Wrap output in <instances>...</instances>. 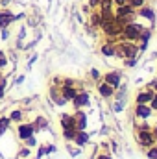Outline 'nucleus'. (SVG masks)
I'll return each mask as SVG.
<instances>
[{
    "label": "nucleus",
    "instance_id": "1",
    "mask_svg": "<svg viewBox=\"0 0 157 159\" xmlns=\"http://www.w3.org/2000/svg\"><path fill=\"white\" fill-rule=\"evenodd\" d=\"M139 52H141V48H139L137 43H131V41H118L115 56L120 57V59H129V57H137Z\"/></svg>",
    "mask_w": 157,
    "mask_h": 159
},
{
    "label": "nucleus",
    "instance_id": "2",
    "mask_svg": "<svg viewBox=\"0 0 157 159\" xmlns=\"http://www.w3.org/2000/svg\"><path fill=\"white\" fill-rule=\"evenodd\" d=\"M142 30H144V26H142L141 22L133 20V22H129V24H126V26L122 28L120 41H131V43H139Z\"/></svg>",
    "mask_w": 157,
    "mask_h": 159
},
{
    "label": "nucleus",
    "instance_id": "3",
    "mask_svg": "<svg viewBox=\"0 0 157 159\" xmlns=\"http://www.w3.org/2000/svg\"><path fill=\"white\" fill-rule=\"evenodd\" d=\"M135 139H137V144H139L141 148H144V150H148L150 146L155 144V139H154L152 129H137Z\"/></svg>",
    "mask_w": 157,
    "mask_h": 159
},
{
    "label": "nucleus",
    "instance_id": "4",
    "mask_svg": "<svg viewBox=\"0 0 157 159\" xmlns=\"http://www.w3.org/2000/svg\"><path fill=\"white\" fill-rule=\"evenodd\" d=\"M17 135H19L20 141H24V139L35 135V126H34V122H19V124H17Z\"/></svg>",
    "mask_w": 157,
    "mask_h": 159
},
{
    "label": "nucleus",
    "instance_id": "5",
    "mask_svg": "<svg viewBox=\"0 0 157 159\" xmlns=\"http://www.w3.org/2000/svg\"><path fill=\"white\" fill-rule=\"evenodd\" d=\"M154 115V109L150 104H135V119L139 120H150Z\"/></svg>",
    "mask_w": 157,
    "mask_h": 159
},
{
    "label": "nucleus",
    "instance_id": "6",
    "mask_svg": "<svg viewBox=\"0 0 157 159\" xmlns=\"http://www.w3.org/2000/svg\"><path fill=\"white\" fill-rule=\"evenodd\" d=\"M102 81H105V83H109L111 87L118 89L120 83H122V72H120V70H109V72H105V74L102 76Z\"/></svg>",
    "mask_w": 157,
    "mask_h": 159
},
{
    "label": "nucleus",
    "instance_id": "7",
    "mask_svg": "<svg viewBox=\"0 0 157 159\" xmlns=\"http://www.w3.org/2000/svg\"><path fill=\"white\" fill-rule=\"evenodd\" d=\"M89 104H91V94H89L87 91H78V94H76L74 100H72L74 109H83V107H87Z\"/></svg>",
    "mask_w": 157,
    "mask_h": 159
},
{
    "label": "nucleus",
    "instance_id": "8",
    "mask_svg": "<svg viewBox=\"0 0 157 159\" xmlns=\"http://www.w3.org/2000/svg\"><path fill=\"white\" fill-rule=\"evenodd\" d=\"M72 119H74V128L76 131H81V129H87V113L83 109H76L72 113Z\"/></svg>",
    "mask_w": 157,
    "mask_h": 159
},
{
    "label": "nucleus",
    "instance_id": "9",
    "mask_svg": "<svg viewBox=\"0 0 157 159\" xmlns=\"http://www.w3.org/2000/svg\"><path fill=\"white\" fill-rule=\"evenodd\" d=\"M96 91H98V94H100L102 98H113L115 93H117L115 87H111L109 83H105V81H102V80L96 83Z\"/></svg>",
    "mask_w": 157,
    "mask_h": 159
},
{
    "label": "nucleus",
    "instance_id": "10",
    "mask_svg": "<svg viewBox=\"0 0 157 159\" xmlns=\"http://www.w3.org/2000/svg\"><path fill=\"white\" fill-rule=\"evenodd\" d=\"M137 15H139L141 19L152 22V24L155 22V9H154L152 6H148V4H144L142 7H139V9H137Z\"/></svg>",
    "mask_w": 157,
    "mask_h": 159
},
{
    "label": "nucleus",
    "instance_id": "11",
    "mask_svg": "<svg viewBox=\"0 0 157 159\" xmlns=\"http://www.w3.org/2000/svg\"><path fill=\"white\" fill-rule=\"evenodd\" d=\"M154 94H155V91H152V89H142V91H139L137 94H135V104H150L152 102V98H154Z\"/></svg>",
    "mask_w": 157,
    "mask_h": 159
},
{
    "label": "nucleus",
    "instance_id": "12",
    "mask_svg": "<svg viewBox=\"0 0 157 159\" xmlns=\"http://www.w3.org/2000/svg\"><path fill=\"white\" fill-rule=\"evenodd\" d=\"M15 19H17V17H15L13 11H9V9H0V30H4V28H7L9 24H13Z\"/></svg>",
    "mask_w": 157,
    "mask_h": 159
},
{
    "label": "nucleus",
    "instance_id": "13",
    "mask_svg": "<svg viewBox=\"0 0 157 159\" xmlns=\"http://www.w3.org/2000/svg\"><path fill=\"white\" fill-rule=\"evenodd\" d=\"M50 98H52V102L57 104V106H65V104H67V100H65L63 94H61V87H57V85H52V87H50Z\"/></svg>",
    "mask_w": 157,
    "mask_h": 159
},
{
    "label": "nucleus",
    "instance_id": "14",
    "mask_svg": "<svg viewBox=\"0 0 157 159\" xmlns=\"http://www.w3.org/2000/svg\"><path fill=\"white\" fill-rule=\"evenodd\" d=\"M115 52H117V44H115V43L105 41V43L100 46V54H102L104 57H113V56H115Z\"/></svg>",
    "mask_w": 157,
    "mask_h": 159
},
{
    "label": "nucleus",
    "instance_id": "15",
    "mask_svg": "<svg viewBox=\"0 0 157 159\" xmlns=\"http://www.w3.org/2000/svg\"><path fill=\"white\" fill-rule=\"evenodd\" d=\"M131 15H135V9L129 4H122L115 7V17H131Z\"/></svg>",
    "mask_w": 157,
    "mask_h": 159
},
{
    "label": "nucleus",
    "instance_id": "16",
    "mask_svg": "<svg viewBox=\"0 0 157 159\" xmlns=\"http://www.w3.org/2000/svg\"><path fill=\"white\" fill-rule=\"evenodd\" d=\"M72 143H74L76 146H85V144L89 143V133H87L85 129H81V131H76V135H74Z\"/></svg>",
    "mask_w": 157,
    "mask_h": 159
},
{
    "label": "nucleus",
    "instance_id": "17",
    "mask_svg": "<svg viewBox=\"0 0 157 159\" xmlns=\"http://www.w3.org/2000/svg\"><path fill=\"white\" fill-rule=\"evenodd\" d=\"M61 94H63V98H65L67 102H72L74 96L78 94V89H76V85H74V87H65V85H61Z\"/></svg>",
    "mask_w": 157,
    "mask_h": 159
},
{
    "label": "nucleus",
    "instance_id": "18",
    "mask_svg": "<svg viewBox=\"0 0 157 159\" xmlns=\"http://www.w3.org/2000/svg\"><path fill=\"white\" fill-rule=\"evenodd\" d=\"M59 122H61V129H70V128H74V119H72V115H69V113H61ZM74 129H76V128H74Z\"/></svg>",
    "mask_w": 157,
    "mask_h": 159
},
{
    "label": "nucleus",
    "instance_id": "19",
    "mask_svg": "<svg viewBox=\"0 0 157 159\" xmlns=\"http://www.w3.org/2000/svg\"><path fill=\"white\" fill-rule=\"evenodd\" d=\"M89 24H91V28H100L102 26V15H100V11H91L89 13Z\"/></svg>",
    "mask_w": 157,
    "mask_h": 159
},
{
    "label": "nucleus",
    "instance_id": "20",
    "mask_svg": "<svg viewBox=\"0 0 157 159\" xmlns=\"http://www.w3.org/2000/svg\"><path fill=\"white\" fill-rule=\"evenodd\" d=\"M150 37H152V30L144 26V30H142V34H141V39H139V43H141V46H139V48H141V50H144V48H146V44H148Z\"/></svg>",
    "mask_w": 157,
    "mask_h": 159
},
{
    "label": "nucleus",
    "instance_id": "21",
    "mask_svg": "<svg viewBox=\"0 0 157 159\" xmlns=\"http://www.w3.org/2000/svg\"><path fill=\"white\" fill-rule=\"evenodd\" d=\"M9 126H11L9 117H0V135H4V133L9 129Z\"/></svg>",
    "mask_w": 157,
    "mask_h": 159
},
{
    "label": "nucleus",
    "instance_id": "22",
    "mask_svg": "<svg viewBox=\"0 0 157 159\" xmlns=\"http://www.w3.org/2000/svg\"><path fill=\"white\" fill-rule=\"evenodd\" d=\"M22 119H24V113H22L20 109H13L11 115H9V120H11V122H17V124L22 122Z\"/></svg>",
    "mask_w": 157,
    "mask_h": 159
},
{
    "label": "nucleus",
    "instance_id": "23",
    "mask_svg": "<svg viewBox=\"0 0 157 159\" xmlns=\"http://www.w3.org/2000/svg\"><path fill=\"white\" fill-rule=\"evenodd\" d=\"M74 135H76V129H74V128H70V129H63V139H65V141L72 143Z\"/></svg>",
    "mask_w": 157,
    "mask_h": 159
},
{
    "label": "nucleus",
    "instance_id": "24",
    "mask_svg": "<svg viewBox=\"0 0 157 159\" xmlns=\"http://www.w3.org/2000/svg\"><path fill=\"white\" fill-rule=\"evenodd\" d=\"M98 9H115V4H113V0H100Z\"/></svg>",
    "mask_w": 157,
    "mask_h": 159
},
{
    "label": "nucleus",
    "instance_id": "25",
    "mask_svg": "<svg viewBox=\"0 0 157 159\" xmlns=\"http://www.w3.org/2000/svg\"><path fill=\"white\" fill-rule=\"evenodd\" d=\"M126 4H129L133 9H139V7H142L146 4V0H126Z\"/></svg>",
    "mask_w": 157,
    "mask_h": 159
},
{
    "label": "nucleus",
    "instance_id": "26",
    "mask_svg": "<svg viewBox=\"0 0 157 159\" xmlns=\"http://www.w3.org/2000/svg\"><path fill=\"white\" fill-rule=\"evenodd\" d=\"M46 124H48V122L43 119V117L35 119V122H34V126H35V131H37V129H44V128H46Z\"/></svg>",
    "mask_w": 157,
    "mask_h": 159
},
{
    "label": "nucleus",
    "instance_id": "27",
    "mask_svg": "<svg viewBox=\"0 0 157 159\" xmlns=\"http://www.w3.org/2000/svg\"><path fill=\"white\" fill-rule=\"evenodd\" d=\"M146 157L148 159H157V144L150 146V148L146 150Z\"/></svg>",
    "mask_w": 157,
    "mask_h": 159
},
{
    "label": "nucleus",
    "instance_id": "28",
    "mask_svg": "<svg viewBox=\"0 0 157 159\" xmlns=\"http://www.w3.org/2000/svg\"><path fill=\"white\" fill-rule=\"evenodd\" d=\"M61 85H65V87H74V85H76V80H72V78H63V80H61Z\"/></svg>",
    "mask_w": 157,
    "mask_h": 159
},
{
    "label": "nucleus",
    "instance_id": "29",
    "mask_svg": "<svg viewBox=\"0 0 157 159\" xmlns=\"http://www.w3.org/2000/svg\"><path fill=\"white\" fill-rule=\"evenodd\" d=\"M24 144H26L28 148H34V146L37 144V141H35V137L32 135V137H28V139H24Z\"/></svg>",
    "mask_w": 157,
    "mask_h": 159
},
{
    "label": "nucleus",
    "instance_id": "30",
    "mask_svg": "<svg viewBox=\"0 0 157 159\" xmlns=\"http://www.w3.org/2000/svg\"><path fill=\"white\" fill-rule=\"evenodd\" d=\"M6 65H7V56L4 50H0V69H4Z\"/></svg>",
    "mask_w": 157,
    "mask_h": 159
},
{
    "label": "nucleus",
    "instance_id": "31",
    "mask_svg": "<svg viewBox=\"0 0 157 159\" xmlns=\"http://www.w3.org/2000/svg\"><path fill=\"white\" fill-rule=\"evenodd\" d=\"M6 85H7L6 78H0V100L4 98V93H6Z\"/></svg>",
    "mask_w": 157,
    "mask_h": 159
},
{
    "label": "nucleus",
    "instance_id": "32",
    "mask_svg": "<svg viewBox=\"0 0 157 159\" xmlns=\"http://www.w3.org/2000/svg\"><path fill=\"white\" fill-rule=\"evenodd\" d=\"M137 129H152V124H148L146 120H141L137 124Z\"/></svg>",
    "mask_w": 157,
    "mask_h": 159
},
{
    "label": "nucleus",
    "instance_id": "33",
    "mask_svg": "<svg viewBox=\"0 0 157 159\" xmlns=\"http://www.w3.org/2000/svg\"><path fill=\"white\" fill-rule=\"evenodd\" d=\"M122 61H124V67H135L137 57H129V59H122Z\"/></svg>",
    "mask_w": 157,
    "mask_h": 159
},
{
    "label": "nucleus",
    "instance_id": "34",
    "mask_svg": "<svg viewBox=\"0 0 157 159\" xmlns=\"http://www.w3.org/2000/svg\"><path fill=\"white\" fill-rule=\"evenodd\" d=\"M87 6H89L91 9H98V6H100V0H87Z\"/></svg>",
    "mask_w": 157,
    "mask_h": 159
},
{
    "label": "nucleus",
    "instance_id": "35",
    "mask_svg": "<svg viewBox=\"0 0 157 159\" xmlns=\"http://www.w3.org/2000/svg\"><path fill=\"white\" fill-rule=\"evenodd\" d=\"M150 107L154 109V113L157 111V93L154 94V98H152V102H150Z\"/></svg>",
    "mask_w": 157,
    "mask_h": 159
},
{
    "label": "nucleus",
    "instance_id": "36",
    "mask_svg": "<svg viewBox=\"0 0 157 159\" xmlns=\"http://www.w3.org/2000/svg\"><path fill=\"white\" fill-rule=\"evenodd\" d=\"M91 76H92V78L96 80V81H100V80H102V76H100V72H98L96 69H92V70H91Z\"/></svg>",
    "mask_w": 157,
    "mask_h": 159
},
{
    "label": "nucleus",
    "instance_id": "37",
    "mask_svg": "<svg viewBox=\"0 0 157 159\" xmlns=\"http://www.w3.org/2000/svg\"><path fill=\"white\" fill-rule=\"evenodd\" d=\"M146 87H148V89H152V91H155V93H157V80H152V81H150V83H148Z\"/></svg>",
    "mask_w": 157,
    "mask_h": 159
},
{
    "label": "nucleus",
    "instance_id": "38",
    "mask_svg": "<svg viewBox=\"0 0 157 159\" xmlns=\"http://www.w3.org/2000/svg\"><path fill=\"white\" fill-rule=\"evenodd\" d=\"M19 156H20V157H28V156H30V150H28V148H24V150H20V154H19Z\"/></svg>",
    "mask_w": 157,
    "mask_h": 159
},
{
    "label": "nucleus",
    "instance_id": "39",
    "mask_svg": "<svg viewBox=\"0 0 157 159\" xmlns=\"http://www.w3.org/2000/svg\"><path fill=\"white\" fill-rule=\"evenodd\" d=\"M152 133H154V139H155V144H157V124L152 126Z\"/></svg>",
    "mask_w": 157,
    "mask_h": 159
},
{
    "label": "nucleus",
    "instance_id": "40",
    "mask_svg": "<svg viewBox=\"0 0 157 159\" xmlns=\"http://www.w3.org/2000/svg\"><path fill=\"white\" fill-rule=\"evenodd\" d=\"M113 4H115V7H117V6H122V4H126V0H113Z\"/></svg>",
    "mask_w": 157,
    "mask_h": 159
},
{
    "label": "nucleus",
    "instance_id": "41",
    "mask_svg": "<svg viewBox=\"0 0 157 159\" xmlns=\"http://www.w3.org/2000/svg\"><path fill=\"white\" fill-rule=\"evenodd\" d=\"M81 9H83V13H87V15H89V13H91V7H89V6H83V7H81Z\"/></svg>",
    "mask_w": 157,
    "mask_h": 159
},
{
    "label": "nucleus",
    "instance_id": "42",
    "mask_svg": "<svg viewBox=\"0 0 157 159\" xmlns=\"http://www.w3.org/2000/svg\"><path fill=\"white\" fill-rule=\"evenodd\" d=\"M98 159H111V157H109V156H105V154H102V156H100Z\"/></svg>",
    "mask_w": 157,
    "mask_h": 159
}]
</instances>
